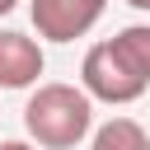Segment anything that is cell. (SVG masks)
Listing matches in <instances>:
<instances>
[{
    "mask_svg": "<svg viewBox=\"0 0 150 150\" xmlns=\"http://www.w3.org/2000/svg\"><path fill=\"white\" fill-rule=\"evenodd\" d=\"M42 66H47V56H42L38 38L0 28V89H33Z\"/></svg>",
    "mask_w": 150,
    "mask_h": 150,
    "instance_id": "obj_4",
    "label": "cell"
},
{
    "mask_svg": "<svg viewBox=\"0 0 150 150\" xmlns=\"http://www.w3.org/2000/svg\"><path fill=\"white\" fill-rule=\"evenodd\" d=\"M14 5H19V0H0V19H5V14L14 9Z\"/></svg>",
    "mask_w": 150,
    "mask_h": 150,
    "instance_id": "obj_7",
    "label": "cell"
},
{
    "mask_svg": "<svg viewBox=\"0 0 150 150\" xmlns=\"http://www.w3.org/2000/svg\"><path fill=\"white\" fill-rule=\"evenodd\" d=\"M80 89L98 103H136L150 89V23H131L108 42H94L80 66Z\"/></svg>",
    "mask_w": 150,
    "mask_h": 150,
    "instance_id": "obj_1",
    "label": "cell"
},
{
    "mask_svg": "<svg viewBox=\"0 0 150 150\" xmlns=\"http://www.w3.org/2000/svg\"><path fill=\"white\" fill-rule=\"evenodd\" d=\"M108 0H28L33 28L47 42H75L103 19Z\"/></svg>",
    "mask_w": 150,
    "mask_h": 150,
    "instance_id": "obj_3",
    "label": "cell"
},
{
    "mask_svg": "<svg viewBox=\"0 0 150 150\" xmlns=\"http://www.w3.org/2000/svg\"><path fill=\"white\" fill-rule=\"evenodd\" d=\"M0 150H38V145H28V141H0Z\"/></svg>",
    "mask_w": 150,
    "mask_h": 150,
    "instance_id": "obj_6",
    "label": "cell"
},
{
    "mask_svg": "<svg viewBox=\"0 0 150 150\" xmlns=\"http://www.w3.org/2000/svg\"><path fill=\"white\" fill-rule=\"evenodd\" d=\"M127 5H131V9H150V0H127Z\"/></svg>",
    "mask_w": 150,
    "mask_h": 150,
    "instance_id": "obj_8",
    "label": "cell"
},
{
    "mask_svg": "<svg viewBox=\"0 0 150 150\" xmlns=\"http://www.w3.org/2000/svg\"><path fill=\"white\" fill-rule=\"evenodd\" d=\"M23 131L42 150H75L94 131V98L75 84H38L23 103Z\"/></svg>",
    "mask_w": 150,
    "mask_h": 150,
    "instance_id": "obj_2",
    "label": "cell"
},
{
    "mask_svg": "<svg viewBox=\"0 0 150 150\" xmlns=\"http://www.w3.org/2000/svg\"><path fill=\"white\" fill-rule=\"evenodd\" d=\"M94 150H150V136L136 117H112L94 131Z\"/></svg>",
    "mask_w": 150,
    "mask_h": 150,
    "instance_id": "obj_5",
    "label": "cell"
}]
</instances>
